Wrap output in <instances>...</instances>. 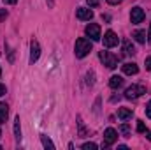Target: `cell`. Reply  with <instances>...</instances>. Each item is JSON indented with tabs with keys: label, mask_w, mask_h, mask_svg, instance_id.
I'll return each instance as SVG.
<instances>
[{
	"label": "cell",
	"mask_w": 151,
	"mask_h": 150,
	"mask_svg": "<svg viewBox=\"0 0 151 150\" xmlns=\"http://www.w3.org/2000/svg\"><path fill=\"white\" fill-rule=\"evenodd\" d=\"M142 94H146V88L141 87V85H132V87H128V88L125 90V97H127V99H137V97H141Z\"/></svg>",
	"instance_id": "obj_2"
},
{
	"label": "cell",
	"mask_w": 151,
	"mask_h": 150,
	"mask_svg": "<svg viewBox=\"0 0 151 150\" xmlns=\"http://www.w3.org/2000/svg\"><path fill=\"white\" fill-rule=\"evenodd\" d=\"M0 74H2V69H0Z\"/></svg>",
	"instance_id": "obj_30"
},
{
	"label": "cell",
	"mask_w": 151,
	"mask_h": 150,
	"mask_svg": "<svg viewBox=\"0 0 151 150\" xmlns=\"http://www.w3.org/2000/svg\"><path fill=\"white\" fill-rule=\"evenodd\" d=\"M76 16H77V20H81V21H90V20L93 18V11H91V9H86V7H79V9L76 11Z\"/></svg>",
	"instance_id": "obj_7"
},
{
	"label": "cell",
	"mask_w": 151,
	"mask_h": 150,
	"mask_svg": "<svg viewBox=\"0 0 151 150\" xmlns=\"http://www.w3.org/2000/svg\"><path fill=\"white\" fill-rule=\"evenodd\" d=\"M5 16H7V12H5V11H2V12H0V20H4Z\"/></svg>",
	"instance_id": "obj_26"
},
{
	"label": "cell",
	"mask_w": 151,
	"mask_h": 150,
	"mask_svg": "<svg viewBox=\"0 0 151 150\" xmlns=\"http://www.w3.org/2000/svg\"><path fill=\"white\" fill-rule=\"evenodd\" d=\"M123 50H125L127 55H135V48L132 46L130 41H123Z\"/></svg>",
	"instance_id": "obj_15"
},
{
	"label": "cell",
	"mask_w": 151,
	"mask_h": 150,
	"mask_svg": "<svg viewBox=\"0 0 151 150\" xmlns=\"http://www.w3.org/2000/svg\"><path fill=\"white\" fill-rule=\"evenodd\" d=\"M118 42H119V37L114 34L113 30H107L104 34V46L106 48H114V46H118Z\"/></svg>",
	"instance_id": "obj_4"
},
{
	"label": "cell",
	"mask_w": 151,
	"mask_h": 150,
	"mask_svg": "<svg viewBox=\"0 0 151 150\" xmlns=\"http://www.w3.org/2000/svg\"><path fill=\"white\" fill-rule=\"evenodd\" d=\"M99 4H100V0H88L90 7H99Z\"/></svg>",
	"instance_id": "obj_21"
},
{
	"label": "cell",
	"mask_w": 151,
	"mask_h": 150,
	"mask_svg": "<svg viewBox=\"0 0 151 150\" xmlns=\"http://www.w3.org/2000/svg\"><path fill=\"white\" fill-rule=\"evenodd\" d=\"M132 115H134V111L128 110V108H119L118 110V118L119 120H128V118H132Z\"/></svg>",
	"instance_id": "obj_11"
},
{
	"label": "cell",
	"mask_w": 151,
	"mask_h": 150,
	"mask_svg": "<svg viewBox=\"0 0 151 150\" xmlns=\"http://www.w3.org/2000/svg\"><path fill=\"white\" fill-rule=\"evenodd\" d=\"M146 136H148V140L151 141V131H146Z\"/></svg>",
	"instance_id": "obj_28"
},
{
	"label": "cell",
	"mask_w": 151,
	"mask_h": 150,
	"mask_svg": "<svg viewBox=\"0 0 151 150\" xmlns=\"http://www.w3.org/2000/svg\"><path fill=\"white\" fill-rule=\"evenodd\" d=\"M14 136H16V140H18V141L21 140V127H19V117H16V120H14Z\"/></svg>",
	"instance_id": "obj_16"
},
{
	"label": "cell",
	"mask_w": 151,
	"mask_h": 150,
	"mask_svg": "<svg viewBox=\"0 0 151 150\" xmlns=\"http://www.w3.org/2000/svg\"><path fill=\"white\" fill-rule=\"evenodd\" d=\"M4 2H5V4H16L18 0H4Z\"/></svg>",
	"instance_id": "obj_27"
},
{
	"label": "cell",
	"mask_w": 151,
	"mask_h": 150,
	"mask_svg": "<svg viewBox=\"0 0 151 150\" xmlns=\"http://www.w3.org/2000/svg\"><path fill=\"white\" fill-rule=\"evenodd\" d=\"M116 140H118V133H116V129L107 127V129L104 131V145L109 147V145H113Z\"/></svg>",
	"instance_id": "obj_6"
},
{
	"label": "cell",
	"mask_w": 151,
	"mask_h": 150,
	"mask_svg": "<svg viewBox=\"0 0 151 150\" xmlns=\"http://www.w3.org/2000/svg\"><path fill=\"white\" fill-rule=\"evenodd\" d=\"M4 94H5V87H4V85H2V83H0V97H2V95H4Z\"/></svg>",
	"instance_id": "obj_25"
},
{
	"label": "cell",
	"mask_w": 151,
	"mask_h": 150,
	"mask_svg": "<svg viewBox=\"0 0 151 150\" xmlns=\"http://www.w3.org/2000/svg\"><path fill=\"white\" fill-rule=\"evenodd\" d=\"M83 150H97V145L91 143V141H90V143H84V145H83Z\"/></svg>",
	"instance_id": "obj_19"
},
{
	"label": "cell",
	"mask_w": 151,
	"mask_h": 150,
	"mask_svg": "<svg viewBox=\"0 0 151 150\" xmlns=\"http://www.w3.org/2000/svg\"><path fill=\"white\" fill-rule=\"evenodd\" d=\"M144 16H146V14H144V11H142L141 7H134V9L130 11V20H132V23H135V25L141 23V21L144 20Z\"/></svg>",
	"instance_id": "obj_8"
},
{
	"label": "cell",
	"mask_w": 151,
	"mask_h": 150,
	"mask_svg": "<svg viewBox=\"0 0 151 150\" xmlns=\"http://www.w3.org/2000/svg\"><path fill=\"white\" fill-rule=\"evenodd\" d=\"M119 133L123 134V138H130V127L127 124H121L119 125Z\"/></svg>",
	"instance_id": "obj_17"
},
{
	"label": "cell",
	"mask_w": 151,
	"mask_h": 150,
	"mask_svg": "<svg viewBox=\"0 0 151 150\" xmlns=\"http://www.w3.org/2000/svg\"><path fill=\"white\" fill-rule=\"evenodd\" d=\"M137 131H139V133H146V125H144V122H142V120H139V122H137Z\"/></svg>",
	"instance_id": "obj_20"
},
{
	"label": "cell",
	"mask_w": 151,
	"mask_h": 150,
	"mask_svg": "<svg viewBox=\"0 0 151 150\" xmlns=\"http://www.w3.org/2000/svg\"><path fill=\"white\" fill-rule=\"evenodd\" d=\"M146 69H148V71H151V57H148V58H146Z\"/></svg>",
	"instance_id": "obj_23"
},
{
	"label": "cell",
	"mask_w": 151,
	"mask_h": 150,
	"mask_svg": "<svg viewBox=\"0 0 151 150\" xmlns=\"http://www.w3.org/2000/svg\"><path fill=\"white\" fill-rule=\"evenodd\" d=\"M134 39H135L137 42L144 44V42H146V32H144V30H135V32H134Z\"/></svg>",
	"instance_id": "obj_14"
},
{
	"label": "cell",
	"mask_w": 151,
	"mask_h": 150,
	"mask_svg": "<svg viewBox=\"0 0 151 150\" xmlns=\"http://www.w3.org/2000/svg\"><path fill=\"white\" fill-rule=\"evenodd\" d=\"M148 37H150V42H151V25H150V32H148Z\"/></svg>",
	"instance_id": "obj_29"
},
{
	"label": "cell",
	"mask_w": 151,
	"mask_h": 150,
	"mask_svg": "<svg viewBox=\"0 0 151 150\" xmlns=\"http://www.w3.org/2000/svg\"><path fill=\"white\" fill-rule=\"evenodd\" d=\"M146 117H148V118H151V101L148 103V106H146Z\"/></svg>",
	"instance_id": "obj_22"
},
{
	"label": "cell",
	"mask_w": 151,
	"mask_h": 150,
	"mask_svg": "<svg viewBox=\"0 0 151 150\" xmlns=\"http://www.w3.org/2000/svg\"><path fill=\"white\" fill-rule=\"evenodd\" d=\"M39 57H40V46H39V42L34 39L32 41V44H30V62L34 64V62H37Z\"/></svg>",
	"instance_id": "obj_9"
},
{
	"label": "cell",
	"mask_w": 151,
	"mask_h": 150,
	"mask_svg": "<svg viewBox=\"0 0 151 150\" xmlns=\"http://www.w3.org/2000/svg\"><path fill=\"white\" fill-rule=\"evenodd\" d=\"M100 60L104 62V66H107L109 69H116L118 67V58L111 55L109 51H100Z\"/></svg>",
	"instance_id": "obj_3"
},
{
	"label": "cell",
	"mask_w": 151,
	"mask_h": 150,
	"mask_svg": "<svg viewBox=\"0 0 151 150\" xmlns=\"http://www.w3.org/2000/svg\"><path fill=\"white\" fill-rule=\"evenodd\" d=\"M107 4H111V5H118V4H121V0H107Z\"/></svg>",
	"instance_id": "obj_24"
},
{
	"label": "cell",
	"mask_w": 151,
	"mask_h": 150,
	"mask_svg": "<svg viewBox=\"0 0 151 150\" xmlns=\"http://www.w3.org/2000/svg\"><path fill=\"white\" fill-rule=\"evenodd\" d=\"M9 117V106L5 103H0V124H4Z\"/></svg>",
	"instance_id": "obj_12"
},
{
	"label": "cell",
	"mask_w": 151,
	"mask_h": 150,
	"mask_svg": "<svg viewBox=\"0 0 151 150\" xmlns=\"http://www.w3.org/2000/svg\"><path fill=\"white\" fill-rule=\"evenodd\" d=\"M121 69H123V73L128 76H134L139 73V66L137 64H134V62H127V64H123L121 66Z\"/></svg>",
	"instance_id": "obj_10"
},
{
	"label": "cell",
	"mask_w": 151,
	"mask_h": 150,
	"mask_svg": "<svg viewBox=\"0 0 151 150\" xmlns=\"http://www.w3.org/2000/svg\"><path fill=\"white\" fill-rule=\"evenodd\" d=\"M40 141H42V145H44V147H46V149H55V145H53V141H51V140H49V138H47V136H40Z\"/></svg>",
	"instance_id": "obj_18"
},
{
	"label": "cell",
	"mask_w": 151,
	"mask_h": 150,
	"mask_svg": "<svg viewBox=\"0 0 151 150\" xmlns=\"http://www.w3.org/2000/svg\"><path fill=\"white\" fill-rule=\"evenodd\" d=\"M84 32H86V36L91 39V41H100V27L97 23H90Z\"/></svg>",
	"instance_id": "obj_5"
},
{
	"label": "cell",
	"mask_w": 151,
	"mask_h": 150,
	"mask_svg": "<svg viewBox=\"0 0 151 150\" xmlns=\"http://www.w3.org/2000/svg\"><path fill=\"white\" fill-rule=\"evenodd\" d=\"M90 51H91V42H90V39L79 37L77 41H76L74 53H76V57H77V58H84Z\"/></svg>",
	"instance_id": "obj_1"
},
{
	"label": "cell",
	"mask_w": 151,
	"mask_h": 150,
	"mask_svg": "<svg viewBox=\"0 0 151 150\" xmlns=\"http://www.w3.org/2000/svg\"><path fill=\"white\" fill-rule=\"evenodd\" d=\"M121 85H123V78H121V76H111V79H109V87H111V88L116 90V88H119Z\"/></svg>",
	"instance_id": "obj_13"
}]
</instances>
